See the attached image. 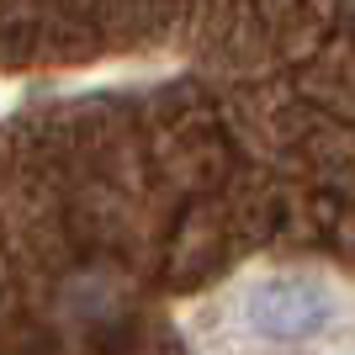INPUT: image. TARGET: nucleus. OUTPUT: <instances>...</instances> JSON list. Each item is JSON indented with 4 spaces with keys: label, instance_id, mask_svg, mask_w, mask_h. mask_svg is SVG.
Instances as JSON below:
<instances>
[{
    "label": "nucleus",
    "instance_id": "obj_1",
    "mask_svg": "<svg viewBox=\"0 0 355 355\" xmlns=\"http://www.w3.org/2000/svg\"><path fill=\"white\" fill-rule=\"evenodd\" d=\"M318 313H324L318 292H308V286H297V282H276L260 297V324L276 329V334H302V329L318 324Z\"/></svg>",
    "mask_w": 355,
    "mask_h": 355
}]
</instances>
